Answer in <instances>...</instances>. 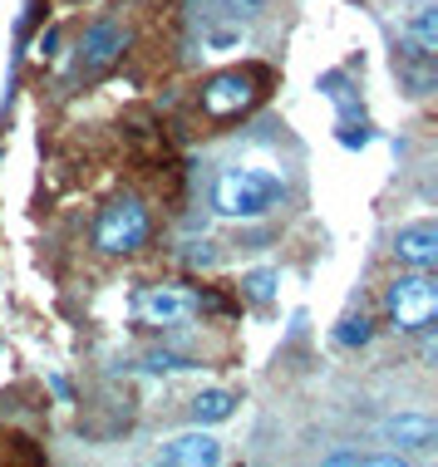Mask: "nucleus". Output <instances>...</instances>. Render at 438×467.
Listing matches in <instances>:
<instances>
[{
  "mask_svg": "<svg viewBox=\"0 0 438 467\" xmlns=\"http://www.w3.org/2000/svg\"><path fill=\"white\" fill-rule=\"evenodd\" d=\"M281 202H286V182L271 168H252V162H232L212 182V207H217V217H232V222H256L266 212H276Z\"/></svg>",
  "mask_w": 438,
  "mask_h": 467,
  "instance_id": "1",
  "label": "nucleus"
},
{
  "mask_svg": "<svg viewBox=\"0 0 438 467\" xmlns=\"http://www.w3.org/2000/svg\"><path fill=\"white\" fill-rule=\"evenodd\" d=\"M384 310L399 335H419L438 320V281L429 271H409L384 290Z\"/></svg>",
  "mask_w": 438,
  "mask_h": 467,
  "instance_id": "2",
  "label": "nucleus"
},
{
  "mask_svg": "<svg viewBox=\"0 0 438 467\" xmlns=\"http://www.w3.org/2000/svg\"><path fill=\"white\" fill-rule=\"evenodd\" d=\"M148 232H153V222H148L143 202L139 197H114L94 222V246L104 251V256H129V251H139L148 242Z\"/></svg>",
  "mask_w": 438,
  "mask_h": 467,
  "instance_id": "3",
  "label": "nucleus"
},
{
  "mask_svg": "<svg viewBox=\"0 0 438 467\" xmlns=\"http://www.w3.org/2000/svg\"><path fill=\"white\" fill-rule=\"evenodd\" d=\"M197 306L203 300L193 296V290L182 285H148L133 296V315H139L143 325H158V330H178V325H187L197 315Z\"/></svg>",
  "mask_w": 438,
  "mask_h": 467,
  "instance_id": "4",
  "label": "nucleus"
},
{
  "mask_svg": "<svg viewBox=\"0 0 438 467\" xmlns=\"http://www.w3.org/2000/svg\"><path fill=\"white\" fill-rule=\"evenodd\" d=\"M256 69H222L203 84V109L212 119H236L256 104Z\"/></svg>",
  "mask_w": 438,
  "mask_h": 467,
  "instance_id": "5",
  "label": "nucleus"
},
{
  "mask_svg": "<svg viewBox=\"0 0 438 467\" xmlns=\"http://www.w3.org/2000/svg\"><path fill=\"white\" fill-rule=\"evenodd\" d=\"M123 49H129V25L114 20V16H99L79 40V69L84 74H104L114 59H123Z\"/></svg>",
  "mask_w": 438,
  "mask_h": 467,
  "instance_id": "6",
  "label": "nucleus"
},
{
  "mask_svg": "<svg viewBox=\"0 0 438 467\" xmlns=\"http://www.w3.org/2000/svg\"><path fill=\"white\" fill-rule=\"evenodd\" d=\"M394 256L409 271H433L438 266V226L433 222H409L394 236Z\"/></svg>",
  "mask_w": 438,
  "mask_h": 467,
  "instance_id": "7",
  "label": "nucleus"
},
{
  "mask_svg": "<svg viewBox=\"0 0 438 467\" xmlns=\"http://www.w3.org/2000/svg\"><path fill=\"white\" fill-rule=\"evenodd\" d=\"M162 462H172V467H212L222 458V443L207 433V428H197V433H178V438H168L158 452Z\"/></svg>",
  "mask_w": 438,
  "mask_h": 467,
  "instance_id": "8",
  "label": "nucleus"
},
{
  "mask_svg": "<svg viewBox=\"0 0 438 467\" xmlns=\"http://www.w3.org/2000/svg\"><path fill=\"white\" fill-rule=\"evenodd\" d=\"M380 438L394 443V448H419L423 452V448L438 443V423L429 419V413H394V419H384Z\"/></svg>",
  "mask_w": 438,
  "mask_h": 467,
  "instance_id": "9",
  "label": "nucleus"
},
{
  "mask_svg": "<svg viewBox=\"0 0 438 467\" xmlns=\"http://www.w3.org/2000/svg\"><path fill=\"white\" fill-rule=\"evenodd\" d=\"M404 49H409V59H433L438 55V5L433 0H423V5L414 10L409 35H404Z\"/></svg>",
  "mask_w": 438,
  "mask_h": 467,
  "instance_id": "10",
  "label": "nucleus"
},
{
  "mask_svg": "<svg viewBox=\"0 0 438 467\" xmlns=\"http://www.w3.org/2000/svg\"><path fill=\"white\" fill-rule=\"evenodd\" d=\"M187 413H193V423H197V428H207V423H227L232 413H236V394H227V389H203V394L187 403Z\"/></svg>",
  "mask_w": 438,
  "mask_h": 467,
  "instance_id": "11",
  "label": "nucleus"
},
{
  "mask_svg": "<svg viewBox=\"0 0 438 467\" xmlns=\"http://www.w3.org/2000/svg\"><path fill=\"white\" fill-rule=\"evenodd\" d=\"M370 335H374V325L365 320V315H349V320H340V330H335V345L360 349V345H370Z\"/></svg>",
  "mask_w": 438,
  "mask_h": 467,
  "instance_id": "12",
  "label": "nucleus"
},
{
  "mask_svg": "<svg viewBox=\"0 0 438 467\" xmlns=\"http://www.w3.org/2000/svg\"><path fill=\"white\" fill-rule=\"evenodd\" d=\"M148 369L153 374H182V369H197V359L172 355V349H153V355H148Z\"/></svg>",
  "mask_w": 438,
  "mask_h": 467,
  "instance_id": "13",
  "label": "nucleus"
},
{
  "mask_svg": "<svg viewBox=\"0 0 438 467\" xmlns=\"http://www.w3.org/2000/svg\"><path fill=\"white\" fill-rule=\"evenodd\" d=\"M276 281H281V275H276V271H252V275H246V281H242V285H246V296H252V300H256V306H266V300H271V296H276Z\"/></svg>",
  "mask_w": 438,
  "mask_h": 467,
  "instance_id": "14",
  "label": "nucleus"
},
{
  "mask_svg": "<svg viewBox=\"0 0 438 467\" xmlns=\"http://www.w3.org/2000/svg\"><path fill=\"white\" fill-rule=\"evenodd\" d=\"M182 261H187V266H212V261H217V246H212V242H187Z\"/></svg>",
  "mask_w": 438,
  "mask_h": 467,
  "instance_id": "15",
  "label": "nucleus"
},
{
  "mask_svg": "<svg viewBox=\"0 0 438 467\" xmlns=\"http://www.w3.org/2000/svg\"><path fill=\"white\" fill-rule=\"evenodd\" d=\"M227 10L236 20H252V16H261V0H227Z\"/></svg>",
  "mask_w": 438,
  "mask_h": 467,
  "instance_id": "16",
  "label": "nucleus"
},
{
  "mask_svg": "<svg viewBox=\"0 0 438 467\" xmlns=\"http://www.w3.org/2000/svg\"><path fill=\"white\" fill-rule=\"evenodd\" d=\"M423 335V349H419V355H423V364H433L438 359V339H433V325H429V330H419Z\"/></svg>",
  "mask_w": 438,
  "mask_h": 467,
  "instance_id": "17",
  "label": "nucleus"
},
{
  "mask_svg": "<svg viewBox=\"0 0 438 467\" xmlns=\"http://www.w3.org/2000/svg\"><path fill=\"white\" fill-rule=\"evenodd\" d=\"M55 49H59V30H45L40 35V55H55Z\"/></svg>",
  "mask_w": 438,
  "mask_h": 467,
  "instance_id": "18",
  "label": "nucleus"
},
{
  "mask_svg": "<svg viewBox=\"0 0 438 467\" xmlns=\"http://www.w3.org/2000/svg\"><path fill=\"white\" fill-rule=\"evenodd\" d=\"M49 389H55V394H59V399H65V403L74 399V389H69V379H59V374H55V379H49Z\"/></svg>",
  "mask_w": 438,
  "mask_h": 467,
  "instance_id": "19",
  "label": "nucleus"
},
{
  "mask_svg": "<svg viewBox=\"0 0 438 467\" xmlns=\"http://www.w3.org/2000/svg\"><path fill=\"white\" fill-rule=\"evenodd\" d=\"M0 355H5V345H0Z\"/></svg>",
  "mask_w": 438,
  "mask_h": 467,
  "instance_id": "20",
  "label": "nucleus"
},
{
  "mask_svg": "<svg viewBox=\"0 0 438 467\" xmlns=\"http://www.w3.org/2000/svg\"><path fill=\"white\" fill-rule=\"evenodd\" d=\"M414 5H423V0H414Z\"/></svg>",
  "mask_w": 438,
  "mask_h": 467,
  "instance_id": "21",
  "label": "nucleus"
}]
</instances>
